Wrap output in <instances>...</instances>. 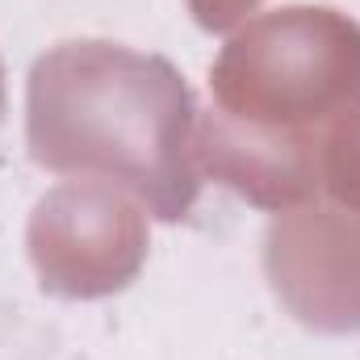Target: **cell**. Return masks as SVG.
Segmentation results:
<instances>
[{"instance_id":"6da1fadb","label":"cell","mask_w":360,"mask_h":360,"mask_svg":"<svg viewBox=\"0 0 360 360\" xmlns=\"http://www.w3.org/2000/svg\"><path fill=\"white\" fill-rule=\"evenodd\" d=\"M193 89L164 55L105 38H72L34 59L25 143L38 168L122 184L155 218L197 205Z\"/></svg>"},{"instance_id":"7a4b0ae2","label":"cell","mask_w":360,"mask_h":360,"mask_svg":"<svg viewBox=\"0 0 360 360\" xmlns=\"http://www.w3.org/2000/svg\"><path fill=\"white\" fill-rule=\"evenodd\" d=\"M218 113L314 134L360 101V21L327 4H289L252 17L210 68Z\"/></svg>"},{"instance_id":"3957f363","label":"cell","mask_w":360,"mask_h":360,"mask_svg":"<svg viewBox=\"0 0 360 360\" xmlns=\"http://www.w3.org/2000/svg\"><path fill=\"white\" fill-rule=\"evenodd\" d=\"M25 248L46 293L109 297L143 272L147 214L109 180H68L34 205Z\"/></svg>"},{"instance_id":"277c9868","label":"cell","mask_w":360,"mask_h":360,"mask_svg":"<svg viewBox=\"0 0 360 360\" xmlns=\"http://www.w3.org/2000/svg\"><path fill=\"white\" fill-rule=\"evenodd\" d=\"M264 272L281 306L310 331H360V214L344 205L281 210L264 235Z\"/></svg>"},{"instance_id":"5b68a950","label":"cell","mask_w":360,"mask_h":360,"mask_svg":"<svg viewBox=\"0 0 360 360\" xmlns=\"http://www.w3.org/2000/svg\"><path fill=\"white\" fill-rule=\"evenodd\" d=\"M319 134H281L243 126L226 113L197 117L193 130V160L197 172L214 176L260 210H293L314 201L323 188L319 172Z\"/></svg>"},{"instance_id":"8992f818","label":"cell","mask_w":360,"mask_h":360,"mask_svg":"<svg viewBox=\"0 0 360 360\" xmlns=\"http://www.w3.org/2000/svg\"><path fill=\"white\" fill-rule=\"evenodd\" d=\"M319 172L323 188L335 197V205L360 214V101L348 105L323 134L319 147Z\"/></svg>"},{"instance_id":"52a82bcc","label":"cell","mask_w":360,"mask_h":360,"mask_svg":"<svg viewBox=\"0 0 360 360\" xmlns=\"http://www.w3.org/2000/svg\"><path fill=\"white\" fill-rule=\"evenodd\" d=\"M256 4H260V0H188V13H193V21H197L201 30L222 34V30H231L239 17H248Z\"/></svg>"},{"instance_id":"ba28073f","label":"cell","mask_w":360,"mask_h":360,"mask_svg":"<svg viewBox=\"0 0 360 360\" xmlns=\"http://www.w3.org/2000/svg\"><path fill=\"white\" fill-rule=\"evenodd\" d=\"M0 117H4V68H0Z\"/></svg>"}]
</instances>
